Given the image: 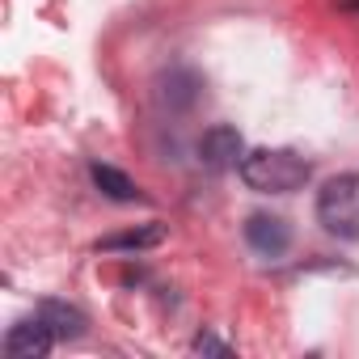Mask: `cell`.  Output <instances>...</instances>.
I'll return each instance as SVG.
<instances>
[{
    "mask_svg": "<svg viewBox=\"0 0 359 359\" xmlns=\"http://www.w3.org/2000/svg\"><path fill=\"white\" fill-rule=\"evenodd\" d=\"M237 169H241V182L258 195H292L313 177V165L292 148H254L241 156Z\"/></svg>",
    "mask_w": 359,
    "mask_h": 359,
    "instance_id": "obj_1",
    "label": "cell"
},
{
    "mask_svg": "<svg viewBox=\"0 0 359 359\" xmlns=\"http://www.w3.org/2000/svg\"><path fill=\"white\" fill-rule=\"evenodd\" d=\"M317 220L338 241H359V173H338L321 187Z\"/></svg>",
    "mask_w": 359,
    "mask_h": 359,
    "instance_id": "obj_2",
    "label": "cell"
},
{
    "mask_svg": "<svg viewBox=\"0 0 359 359\" xmlns=\"http://www.w3.org/2000/svg\"><path fill=\"white\" fill-rule=\"evenodd\" d=\"M245 241L254 254L262 258H283L292 250V224L283 216H271V212H254L245 220Z\"/></svg>",
    "mask_w": 359,
    "mask_h": 359,
    "instance_id": "obj_3",
    "label": "cell"
},
{
    "mask_svg": "<svg viewBox=\"0 0 359 359\" xmlns=\"http://www.w3.org/2000/svg\"><path fill=\"white\" fill-rule=\"evenodd\" d=\"M241 156H245V140H241L237 127L216 123V127L203 131V140H199V161H203L208 169H233V165H241Z\"/></svg>",
    "mask_w": 359,
    "mask_h": 359,
    "instance_id": "obj_4",
    "label": "cell"
},
{
    "mask_svg": "<svg viewBox=\"0 0 359 359\" xmlns=\"http://www.w3.org/2000/svg\"><path fill=\"white\" fill-rule=\"evenodd\" d=\"M55 342H60V338L51 334V325H47L43 317H34V321H18V325L9 330L5 351H9V359H43Z\"/></svg>",
    "mask_w": 359,
    "mask_h": 359,
    "instance_id": "obj_5",
    "label": "cell"
},
{
    "mask_svg": "<svg viewBox=\"0 0 359 359\" xmlns=\"http://www.w3.org/2000/svg\"><path fill=\"white\" fill-rule=\"evenodd\" d=\"M199 89H203V81H199L191 68H173V72H165V76H161L156 97H161V106H165V110L182 114V110H191V106L199 102Z\"/></svg>",
    "mask_w": 359,
    "mask_h": 359,
    "instance_id": "obj_6",
    "label": "cell"
},
{
    "mask_svg": "<svg viewBox=\"0 0 359 359\" xmlns=\"http://www.w3.org/2000/svg\"><path fill=\"white\" fill-rule=\"evenodd\" d=\"M39 317L51 325V334H55L60 342H76V338L89 334V317H85L76 304H68V300H43V304H39Z\"/></svg>",
    "mask_w": 359,
    "mask_h": 359,
    "instance_id": "obj_7",
    "label": "cell"
},
{
    "mask_svg": "<svg viewBox=\"0 0 359 359\" xmlns=\"http://www.w3.org/2000/svg\"><path fill=\"white\" fill-rule=\"evenodd\" d=\"M89 177H93V187H97L106 199H114V203H135V199H140V187L131 182L123 169H114V165L93 161V165H89Z\"/></svg>",
    "mask_w": 359,
    "mask_h": 359,
    "instance_id": "obj_8",
    "label": "cell"
},
{
    "mask_svg": "<svg viewBox=\"0 0 359 359\" xmlns=\"http://www.w3.org/2000/svg\"><path fill=\"white\" fill-rule=\"evenodd\" d=\"M165 241V224H144L131 233H114L106 241H97V254H118V250H152Z\"/></svg>",
    "mask_w": 359,
    "mask_h": 359,
    "instance_id": "obj_9",
    "label": "cell"
},
{
    "mask_svg": "<svg viewBox=\"0 0 359 359\" xmlns=\"http://www.w3.org/2000/svg\"><path fill=\"white\" fill-rule=\"evenodd\" d=\"M191 351H195V355H220V359H224V355H233V346H229V342H220L216 334H199V338L191 342Z\"/></svg>",
    "mask_w": 359,
    "mask_h": 359,
    "instance_id": "obj_10",
    "label": "cell"
},
{
    "mask_svg": "<svg viewBox=\"0 0 359 359\" xmlns=\"http://www.w3.org/2000/svg\"><path fill=\"white\" fill-rule=\"evenodd\" d=\"M346 9H359V0H346Z\"/></svg>",
    "mask_w": 359,
    "mask_h": 359,
    "instance_id": "obj_11",
    "label": "cell"
}]
</instances>
